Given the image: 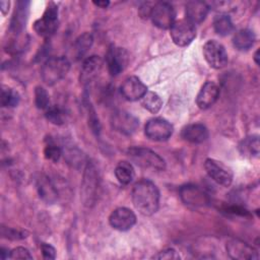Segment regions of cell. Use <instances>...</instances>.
Wrapping results in <instances>:
<instances>
[{"label": "cell", "instance_id": "obj_1", "mask_svg": "<svg viewBox=\"0 0 260 260\" xmlns=\"http://www.w3.org/2000/svg\"><path fill=\"white\" fill-rule=\"evenodd\" d=\"M131 195L133 205L141 214L149 216L157 211L159 191L153 182L147 179L139 180L135 183Z\"/></svg>", "mask_w": 260, "mask_h": 260}, {"label": "cell", "instance_id": "obj_2", "mask_svg": "<svg viewBox=\"0 0 260 260\" xmlns=\"http://www.w3.org/2000/svg\"><path fill=\"white\" fill-rule=\"evenodd\" d=\"M70 69V62L66 57L49 58L42 66L41 77L47 85H53L66 76Z\"/></svg>", "mask_w": 260, "mask_h": 260}, {"label": "cell", "instance_id": "obj_3", "mask_svg": "<svg viewBox=\"0 0 260 260\" xmlns=\"http://www.w3.org/2000/svg\"><path fill=\"white\" fill-rule=\"evenodd\" d=\"M100 188V176L93 162L87 161L81 184V199L83 204L91 206L98 198Z\"/></svg>", "mask_w": 260, "mask_h": 260}, {"label": "cell", "instance_id": "obj_4", "mask_svg": "<svg viewBox=\"0 0 260 260\" xmlns=\"http://www.w3.org/2000/svg\"><path fill=\"white\" fill-rule=\"evenodd\" d=\"M129 157L139 167L152 171H164L166 169L165 159L149 148L135 146L128 149Z\"/></svg>", "mask_w": 260, "mask_h": 260}, {"label": "cell", "instance_id": "obj_5", "mask_svg": "<svg viewBox=\"0 0 260 260\" xmlns=\"http://www.w3.org/2000/svg\"><path fill=\"white\" fill-rule=\"evenodd\" d=\"M58 7L55 3L50 2L43 16L34 23L36 32L41 37H51L58 28Z\"/></svg>", "mask_w": 260, "mask_h": 260}, {"label": "cell", "instance_id": "obj_6", "mask_svg": "<svg viewBox=\"0 0 260 260\" xmlns=\"http://www.w3.org/2000/svg\"><path fill=\"white\" fill-rule=\"evenodd\" d=\"M170 35L177 46L185 47L194 40L196 36V28L195 25L186 18L179 19L170 27Z\"/></svg>", "mask_w": 260, "mask_h": 260}, {"label": "cell", "instance_id": "obj_7", "mask_svg": "<svg viewBox=\"0 0 260 260\" xmlns=\"http://www.w3.org/2000/svg\"><path fill=\"white\" fill-rule=\"evenodd\" d=\"M175 16L176 13L173 5L165 1L155 3L149 13L152 23L161 29L170 28L175 22Z\"/></svg>", "mask_w": 260, "mask_h": 260}, {"label": "cell", "instance_id": "obj_8", "mask_svg": "<svg viewBox=\"0 0 260 260\" xmlns=\"http://www.w3.org/2000/svg\"><path fill=\"white\" fill-rule=\"evenodd\" d=\"M110 123L115 131L124 135L133 134L139 126V120L123 110L115 111L111 116Z\"/></svg>", "mask_w": 260, "mask_h": 260}, {"label": "cell", "instance_id": "obj_9", "mask_svg": "<svg viewBox=\"0 0 260 260\" xmlns=\"http://www.w3.org/2000/svg\"><path fill=\"white\" fill-rule=\"evenodd\" d=\"M203 56L209 66L215 69L222 68L228 63V54L224 47L215 40H209L204 44Z\"/></svg>", "mask_w": 260, "mask_h": 260}, {"label": "cell", "instance_id": "obj_10", "mask_svg": "<svg viewBox=\"0 0 260 260\" xmlns=\"http://www.w3.org/2000/svg\"><path fill=\"white\" fill-rule=\"evenodd\" d=\"M204 169L208 176L218 185L229 187L233 182V172L223 162L213 158H207L204 162Z\"/></svg>", "mask_w": 260, "mask_h": 260}, {"label": "cell", "instance_id": "obj_11", "mask_svg": "<svg viewBox=\"0 0 260 260\" xmlns=\"http://www.w3.org/2000/svg\"><path fill=\"white\" fill-rule=\"evenodd\" d=\"M173 125L164 118L150 119L145 125V135L153 141H165L173 134Z\"/></svg>", "mask_w": 260, "mask_h": 260}, {"label": "cell", "instance_id": "obj_12", "mask_svg": "<svg viewBox=\"0 0 260 260\" xmlns=\"http://www.w3.org/2000/svg\"><path fill=\"white\" fill-rule=\"evenodd\" d=\"M228 255L235 260H256L259 258L255 248L239 239H231L226 242Z\"/></svg>", "mask_w": 260, "mask_h": 260}, {"label": "cell", "instance_id": "obj_13", "mask_svg": "<svg viewBox=\"0 0 260 260\" xmlns=\"http://www.w3.org/2000/svg\"><path fill=\"white\" fill-rule=\"evenodd\" d=\"M129 61L128 53L125 49L112 46L106 55V64L111 75L117 76L127 67Z\"/></svg>", "mask_w": 260, "mask_h": 260}, {"label": "cell", "instance_id": "obj_14", "mask_svg": "<svg viewBox=\"0 0 260 260\" xmlns=\"http://www.w3.org/2000/svg\"><path fill=\"white\" fill-rule=\"evenodd\" d=\"M180 197L182 201L191 207H204L209 203L208 195L198 186L184 185L180 188Z\"/></svg>", "mask_w": 260, "mask_h": 260}, {"label": "cell", "instance_id": "obj_15", "mask_svg": "<svg viewBox=\"0 0 260 260\" xmlns=\"http://www.w3.org/2000/svg\"><path fill=\"white\" fill-rule=\"evenodd\" d=\"M109 222L111 226L117 231H128L135 224L136 215L127 207H118L110 214Z\"/></svg>", "mask_w": 260, "mask_h": 260}, {"label": "cell", "instance_id": "obj_16", "mask_svg": "<svg viewBox=\"0 0 260 260\" xmlns=\"http://www.w3.org/2000/svg\"><path fill=\"white\" fill-rule=\"evenodd\" d=\"M146 91V85L136 76L127 77L120 86L121 94L125 100L130 102L140 100Z\"/></svg>", "mask_w": 260, "mask_h": 260}, {"label": "cell", "instance_id": "obj_17", "mask_svg": "<svg viewBox=\"0 0 260 260\" xmlns=\"http://www.w3.org/2000/svg\"><path fill=\"white\" fill-rule=\"evenodd\" d=\"M219 95V88L216 83L212 81H206L202 87L200 88L197 98L196 104L198 108L202 110H206L210 108L218 99Z\"/></svg>", "mask_w": 260, "mask_h": 260}, {"label": "cell", "instance_id": "obj_18", "mask_svg": "<svg viewBox=\"0 0 260 260\" xmlns=\"http://www.w3.org/2000/svg\"><path fill=\"white\" fill-rule=\"evenodd\" d=\"M103 67V59L100 56H90L86 58L81 66L79 79L82 83L86 84L91 82L101 72Z\"/></svg>", "mask_w": 260, "mask_h": 260}, {"label": "cell", "instance_id": "obj_19", "mask_svg": "<svg viewBox=\"0 0 260 260\" xmlns=\"http://www.w3.org/2000/svg\"><path fill=\"white\" fill-rule=\"evenodd\" d=\"M28 1H18L10 21V30L13 34H19L25 27L28 17Z\"/></svg>", "mask_w": 260, "mask_h": 260}, {"label": "cell", "instance_id": "obj_20", "mask_svg": "<svg viewBox=\"0 0 260 260\" xmlns=\"http://www.w3.org/2000/svg\"><path fill=\"white\" fill-rule=\"evenodd\" d=\"M186 19L192 22L193 24L195 23H200L202 22L206 15L208 14L209 11V6L206 2L203 1H189L186 4Z\"/></svg>", "mask_w": 260, "mask_h": 260}, {"label": "cell", "instance_id": "obj_21", "mask_svg": "<svg viewBox=\"0 0 260 260\" xmlns=\"http://www.w3.org/2000/svg\"><path fill=\"white\" fill-rule=\"evenodd\" d=\"M37 189L40 198L46 203L52 204L58 199V191L54 183L47 176H41L37 180Z\"/></svg>", "mask_w": 260, "mask_h": 260}, {"label": "cell", "instance_id": "obj_22", "mask_svg": "<svg viewBox=\"0 0 260 260\" xmlns=\"http://www.w3.org/2000/svg\"><path fill=\"white\" fill-rule=\"evenodd\" d=\"M182 137L191 143H202L208 138V130L203 124H190L183 128Z\"/></svg>", "mask_w": 260, "mask_h": 260}, {"label": "cell", "instance_id": "obj_23", "mask_svg": "<svg viewBox=\"0 0 260 260\" xmlns=\"http://www.w3.org/2000/svg\"><path fill=\"white\" fill-rule=\"evenodd\" d=\"M255 40L256 37L253 30L249 28H242L234 35L233 44L236 49L240 51H246L254 45Z\"/></svg>", "mask_w": 260, "mask_h": 260}, {"label": "cell", "instance_id": "obj_24", "mask_svg": "<svg viewBox=\"0 0 260 260\" xmlns=\"http://www.w3.org/2000/svg\"><path fill=\"white\" fill-rule=\"evenodd\" d=\"M115 176L121 184L127 185L133 180L135 176L134 168L128 161H125V160L119 161V164L115 169Z\"/></svg>", "mask_w": 260, "mask_h": 260}, {"label": "cell", "instance_id": "obj_25", "mask_svg": "<svg viewBox=\"0 0 260 260\" xmlns=\"http://www.w3.org/2000/svg\"><path fill=\"white\" fill-rule=\"evenodd\" d=\"M92 43H93V37L90 32L86 31L80 35L75 40V43L73 46V51L76 59L82 58L86 54V52L89 50Z\"/></svg>", "mask_w": 260, "mask_h": 260}, {"label": "cell", "instance_id": "obj_26", "mask_svg": "<svg viewBox=\"0 0 260 260\" xmlns=\"http://www.w3.org/2000/svg\"><path fill=\"white\" fill-rule=\"evenodd\" d=\"M213 28L217 35L225 37L234 30V24L229 15L218 14L213 19Z\"/></svg>", "mask_w": 260, "mask_h": 260}, {"label": "cell", "instance_id": "obj_27", "mask_svg": "<svg viewBox=\"0 0 260 260\" xmlns=\"http://www.w3.org/2000/svg\"><path fill=\"white\" fill-rule=\"evenodd\" d=\"M140 103L144 109H146L152 114L157 113L162 106V101L160 96L156 92L148 91V90L140 99Z\"/></svg>", "mask_w": 260, "mask_h": 260}, {"label": "cell", "instance_id": "obj_28", "mask_svg": "<svg viewBox=\"0 0 260 260\" xmlns=\"http://www.w3.org/2000/svg\"><path fill=\"white\" fill-rule=\"evenodd\" d=\"M259 138L257 135H252L243 139L240 143V151L243 155L247 156H258L259 155Z\"/></svg>", "mask_w": 260, "mask_h": 260}, {"label": "cell", "instance_id": "obj_29", "mask_svg": "<svg viewBox=\"0 0 260 260\" xmlns=\"http://www.w3.org/2000/svg\"><path fill=\"white\" fill-rule=\"evenodd\" d=\"M20 96L16 90L10 87H2L1 90V106L4 108H14L18 105Z\"/></svg>", "mask_w": 260, "mask_h": 260}, {"label": "cell", "instance_id": "obj_30", "mask_svg": "<svg viewBox=\"0 0 260 260\" xmlns=\"http://www.w3.org/2000/svg\"><path fill=\"white\" fill-rule=\"evenodd\" d=\"M46 119L54 125H62L65 122L66 115L63 109L58 106H52L46 109Z\"/></svg>", "mask_w": 260, "mask_h": 260}, {"label": "cell", "instance_id": "obj_31", "mask_svg": "<svg viewBox=\"0 0 260 260\" xmlns=\"http://www.w3.org/2000/svg\"><path fill=\"white\" fill-rule=\"evenodd\" d=\"M61 154H62L61 148L52 139H48L44 148L45 157L51 161L56 162L59 160Z\"/></svg>", "mask_w": 260, "mask_h": 260}, {"label": "cell", "instance_id": "obj_32", "mask_svg": "<svg viewBox=\"0 0 260 260\" xmlns=\"http://www.w3.org/2000/svg\"><path fill=\"white\" fill-rule=\"evenodd\" d=\"M50 98L47 90L42 86H37L35 88V104L40 110H45L49 108Z\"/></svg>", "mask_w": 260, "mask_h": 260}, {"label": "cell", "instance_id": "obj_33", "mask_svg": "<svg viewBox=\"0 0 260 260\" xmlns=\"http://www.w3.org/2000/svg\"><path fill=\"white\" fill-rule=\"evenodd\" d=\"M1 234L4 238L12 240V241H17V240H22L25 239L28 235V233L25 230H19V229H13V228H5L2 226L1 229Z\"/></svg>", "mask_w": 260, "mask_h": 260}, {"label": "cell", "instance_id": "obj_34", "mask_svg": "<svg viewBox=\"0 0 260 260\" xmlns=\"http://www.w3.org/2000/svg\"><path fill=\"white\" fill-rule=\"evenodd\" d=\"M153 259H159V260H178L180 259V255L178 254V252L173 249V248H169V249H165L160 252H158L157 254L152 256Z\"/></svg>", "mask_w": 260, "mask_h": 260}, {"label": "cell", "instance_id": "obj_35", "mask_svg": "<svg viewBox=\"0 0 260 260\" xmlns=\"http://www.w3.org/2000/svg\"><path fill=\"white\" fill-rule=\"evenodd\" d=\"M10 259H32L29 251L24 247H16L10 251Z\"/></svg>", "mask_w": 260, "mask_h": 260}, {"label": "cell", "instance_id": "obj_36", "mask_svg": "<svg viewBox=\"0 0 260 260\" xmlns=\"http://www.w3.org/2000/svg\"><path fill=\"white\" fill-rule=\"evenodd\" d=\"M41 251L43 254V257L45 259H55L56 258V250L55 248L48 244V243H42L41 244Z\"/></svg>", "mask_w": 260, "mask_h": 260}, {"label": "cell", "instance_id": "obj_37", "mask_svg": "<svg viewBox=\"0 0 260 260\" xmlns=\"http://www.w3.org/2000/svg\"><path fill=\"white\" fill-rule=\"evenodd\" d=\"M9 5H10V2L9 1H1L0 2V9L2 11V13L5 15L9 9Z\"/></svg>", "mask_w": 260, "mask_h": 260}, {"label": "cell", "instance_id": "obj_38", "mask_svg": "<svg viewBox=\"0 0 260 260\" xmlns=\"http://www.w3.org/2000/svg\"><path fill=\"white\" fill-rule=\"evenodd\" d=\"M93 4H94L95 6H98V7L106 8V7L109 6L110 2H109V1H106V0H104V1H93Z\"/></svg>", "mask_w": 260, "mask_h": 260}, {"label": "cell", "instance_id": "obj_39", "mask_svg": "<svg viewBox=\"0 0 260 260\" xmlns=\"http://www.w3.org/2000/svg\"><path fill=\"white\" fill-rule=\"evenodd\" d=\"M0 254H1V258H2V259H6V258H9L10 251H8V250L5 249V248H1Z\"/></svg>", "mask_w": 260, "mask_h": 260}, {"label": "cell", "instance_id": "obj_40", "mask_svg": "<svg viewBox=\"0 0 260 260\" xmlns=\"http://www.w3.org/2000/svg\"><path fill=\"white\" fill-rule=\"evenodd\" d=\"M254 60L256 62V64H259V50H257L254 54Z\"/></svg>", "mask_w": 260, "mask_h": 260}]
</instances>
